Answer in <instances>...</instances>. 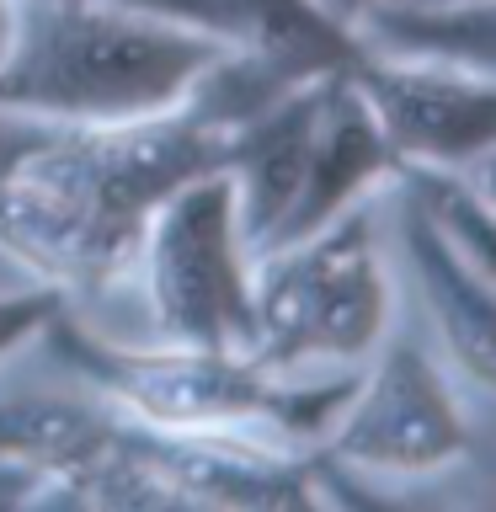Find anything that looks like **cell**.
<instances>
[{
  "label": "cell",
  "instance_id": "obj_1",
  "mask_svg": "<svg viewBox=\"0 0 496 512\" xmlns=\"http://www.w3.org/2000/svg\"><path fill=\"white\" fill-rule=\"evenodd\" d=\"M240 96L224 102L214 70L182 107L160 118L70 134L38 128V139L0 166V251L38 267L48 288L107 283L134 262L144 214L187 176L219 171L230 160L235 123L262 107Z\"/></svg>",
  "mask_w": 496,
  "mask_h": 512
},
{
  "label": "cell",
  "instance_id": "obj_13",
  "mask_svg": "<svg viewBox=\"0 0 496 512\" xmlns=\"http://www.w3.org/2000/svg\"><path fill=\"white\" fill-rule=\"evenodd\" d=\"M310 6L326 16V22H336V27H347V32H352V22H358V11L368 6V0H310Z\"/></svg>",
  "mask_w": 496,
  "mask_h": 512
},
{
  "label": "cell",
  "instance_id": "obj_6",
  "mask_svg": "<svg viewBox=\"0 0 496 512\" xmlns=\"http://www.w3.org/2000/svg\"><path fill=\"white\" fill-rule=\"evenodd\" d=\"M374 368L347 384L342 406L326 422V454L336 464H358L374 475H432L470 448L459 395L448 390L443 368L411 336L384 342Z\"/></svg>",
  "mask_w": 496,
  "mask_h": 512
},
{
  "label": "cell",
  "instance_id": "obj_3",
  "mask_svg": "<svg viewBox=\"0 0 496 512\" xmlns=\"http://www.w3.org/2000/svg\"><path fill=\"white\" fill-rule=\"evenodd\" d=\"M64 358L75 363L91 390L118 406L128 422L160 427V432H272V438H320L331 411L342 406L347 384L331 390H283L278 374L262 368L246 352H203V347H160V352H128L86 336L80 326H64V310L48 315Z\"/></svg>",
  "mask_w": 496,
  "mask_h": 512
},
{
  "label": "cell",
  "instance_id": "obj_7",
  "mask_svg": "<svg viewBox=\"0 0 496 512\" xmlns=\"http://www.w3.org/2000/svg\"><path fill=\"white\" fill-rule=\"evenodd\" d=\"M342 70L358 86L368 118L390 144L395 166L464 171L491 155L496 75L464 70V64L374 54V48H352Z\"/></svg>",
  "mask_w": 496,
  "mask_h": 512
},
{
  "label": "cell",
  "instance_id": "obj_9",
  "mask_svg": "<svg viewBox=\"0 0 496 512\" xmlns=\"http://www.w3.org/2000/svg\"><path fill=\"white\" fill-rule=\"evenodd\" d=\"M406 251L416 262V283L432 320L443 331V347L454 352L459 374L475 390H491L496 374V342H491V272L475 267L454 240H443L432 224L406 203Z\"/></svg>",
  "mask_w": 496,
  "mask_h": 512
},
{
  "label": "cell",
  "instance_id": "obj_4",
  "mask_svg": "<svg viewBox=\"0 0 496 512\" xmlns=\"http://www.w3.org/2000/svg\"><path fill=\"white\" fill-rule=\"evenodd\" d=\"M390 320L374 219L347 203L320 230L251 262V358L288 374L299 363H358Z\"/></svg>",
  "mask_w": 496,
  "mask_h": 512
},
{
  "label": "cell",
  "instance_id": "obj_10",
  "mask_svg": "<svg viewBox=\"0 0 496 512\" xmlns=\"http://www.w3.org/2000/svg\"><path fill=\"white\" fill-rule=\"evenodd\" d=\"M352 27H363V38L352 43L374 48V54L464 64V70L496 75L491 0H475V6H384V0H368Z\"/></svg>",
  "mask_w": 496,
  "mask_h": 512
},
{
  "label": "cell",
  "instance_id": "obj_8",
  "mask_svg": "<svg viewBox=\"0 0 496 512\" xmlns=\"http://www.w3.org/2000/svg\"><path fill=\"white\" fill-rule=\"evenodd\" d=\"M123 416L102 395H6L0 400V470L27 480H54L64 491L80 470L118 443Z\"/></svg>",
  "mask_w": 496,
  "mask_h": 512
},
{
  "label": "cell",
  "instance_id": "obj_5",
  "mask_svg": "<svg viewBox=\"0 0 496 512\" xmlns=\"http://www.w3.org/2000/svg\"><path fill=\"white\" fill-rule=\"evenodd\" d=\"M134 256L171 347L251 358V251L235 230V187L224 166L171 187L144 214Z\"/></svg>",
  "mask_w": 496,
  "mask_h": 512
},
{
  "label": "cell",
  "instance_id": "obj_2",
  "mask_svg": "<svg viewBox=\"0 0 496 512\" xmlns=\"http://www.w3.org/2000/svg\"><path fill=\"white\" fill-rule=\"evenodd\" d=\"M235 43L112 0H6L0 112L27 123H139L182 107Z\"/></svg>",
  "mask_w": 496,
  "mask_h": 512
},
{
  "label": "cell",
  "instance_id": "obj_14",
  "mask_svg": "<svg viewBox=\"0 0 496 512\" xmlns=\"http://www.w3.org/2000/svg\"><path fill=\"white\" fill-rule=\"evenodd\" d=\"M0 22H6V0H0Z\"/></svg>",
  "mask_w": 496,
  "mask_h": 512
},
{
  "label": "cell",
  "instance_id": "obj_11",
  "mask_svg": "<svg viewBox=\"0 0 496 512\" xmlns=\"http://www.w3.org/2000/svg\"><path fill=\"white\" fill-rule=\"evenodd\" d=\"M112 6H128V11H144V16H166V22H187V27L214 32V38L235 43V48L256 43L246 0H112Z\"/></svg>",
  "mask_w": 496,
  "mask_h": 512
},
{
  "label": "cell",
  "instance_id": "obj_12",
  "mask_svg": "<svg viewBox=\"0 0 496 512\" xmlns=\"http://www.w3.org/2000/svg\"><path fill=\"white\" fill-rule=\"evenodd\" d=\"M59 310V288H22V294H0V352H11L22 336L43 331V320Z\"/></svg>",
  "mask_w": 496,
  "mask_h": 512
}]
</instances>
